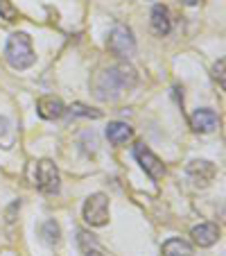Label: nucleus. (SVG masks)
Instances as JSON below:
<instances>
[{"label":"nucleus","mask_w":226,"mask_h":256,"mask_svg":"<svg viewBox=\"0 0 226 256\" xmlns=\"http://www.w3.org/2000/svg\"><path fill=\"white\" fill-rule=\"evenodd\" d=\"M138 82V75L131 66L127 64H118V66H111L109 70L97 72L95 82H93V91H95V98L104 102H113L127 93L129 88L136 86Z\"/></svg>","instance_id":"f257e3e1"},{"label":"nucleus","mask_w":226,"mask_h":256,"mask_svg":"<svg viewBox=\"0 0 226 256\" xmlns=\"http://www.w3.org/2000/svg\"><path fill=\"white\" fill-rule=\"evenodd\" d=\"M5 57H7V62H9V66L16 68V70H25V68L32 66V64L36 62V54H34L29 34H25V32L11 34L5 46Z\"/></svg>","instance_id":"f03ea898"},{"label":"nucleus","mask_w":226,"mask_h":256,"mask_svg":"<svg viewBox=\"0 0 226 256\" xmlns=\"http://www.w3.org/2000/svg\"><path fill=\"white\" fill-rule=\"evenodd\" d=\"M106 48L111 54H116L120 59H129L136 54V39L134 32H131L127 25L118 23L113 25V30L109 32V39H106Z\"/></svg>","instance_id":"7ed1b4c3"},{"label":"nucleus","mask_w":226,"mask_h":256,"mask_svg":"<svg viewBox=\"0 0 226 256\" xmlns=\"http://www.w3.org/2000/svg\"><path fill=\"white\" fill-rule=\"evenodd\" d=\"M34 186L45 195H54L59 193V186H61V177H59L57 166L50 159H43L36 164L34 168Z\"/></svg>","instance_id":"20e7f679"},{"label":"nucleus","mask_w":226,"mask_h":256,"mask_svg":"<svg viewBox=\"0 0 226 256\" xmlns=\"http://www.w3.org/2000/svg\"><path fill=\"white\" fill-rule=\"evenodd\" d=\"M84 220L91 227H104L109 222V200L104 193H95L84 202Z\"/></svg>","instance_id":"39448f33"},{"label":"nucleus","mask_w":226,"mask_h":256,"mask_svg":"<svg viewBox=\"0 0 226 256\" xmlns=\"http://www.w3.org/2000/svg\"><path fill=\"white\" fill-rule=\"evenodd\" d=\"M134 156H136V161L140 164V168H143L145 172L149 174V179L159 182V179L165 174V166H163V161H161L159 156L154 154V152L149 150V148H147L145 143H136V145H134Z\"/></svg>","instance_id":"423d86ee"},{"label":"nucleus","mask_w":226,"mask_h":256,"mask_svg":"<svg viewBox=\"0 0 226 256\" xmlns=\"http://www.w3.org/2000/svg\"><path fill=\"white\" fill-rule=\"evenodd\" d=\"M186 172L197 188H208L217 174V168H215V164H211V161H206V159H195L188 164Z\"/></svg>","instance_id":"0eeeda50"},{"label":"nucleus","mask_w":226,"mask_h":256,"mask_svg":"<svg viewBox=\"0 0 226 256\" xmlns=\"http://www.w3.org/2000/svg\"><path fill=\"white\" fill-rule=\"evenodd\" d=\"M190 127L199 134H211L220 127V118L213 109H197V112L190 116Z\"/></svg>","instance_id":"6e6552de"},{"label":"nucleus","mask_w":226,"mask_h":256,"mask_svg":"<svg viewBox=\"0 0 226 256\" xmlns=\"http://www.w3.org/2000/svg\"><path fill=\"white\" fill-rule=\"evenodd\" d=\"M36 112H39V116L45 118V120H57V118H61L63 114H66V106H63V102L59 100V98L43 96L36 102Z\"/></svg>","instance_id":"1a4fd4ad"},{"label":"nucleus","mask_w":226,"mask_h":256,"mask_svg":"<svg viewBox=\"0 0 226 256\" xmlns=\"http://www.w3.org/2000/svg\"><path fill=\"white\" fill-rule=\"evenodd\" d=\"M193 240L199 247H213L220 240V227L213 222H202L193 229Z\"/></svg>","instance_id":"9d476101"},{"label":"nucleus","mask_w":226,"mask_h":256,"mask_svg":"<svg viewBox=\"0 0 226 256\" xmlns=\"http://www.w3.org/2000/svg\"><path fill=\"white\" fill-rule=\"evenodd\" d=\"M152 30L159 36H165L172 30V18H170V10L165 5H156L152 10Z\"/></svg>","instance_id":"9b49d317"},{"label":"nucleus","mask_w":226,"mask_h":256,"mask_svg":"<svg viewBox=\"0 0 226 256\" xmlns=\"http://www.w3.org/2000/svg\"><path fill=\"white\" fill-rule=\"evenodd\" d=\"M131 136H134V130H131L127 122L116 120V122H109V127H106V138H109V143H113V145L127 143Z\"/></svg>","instance_id":"f8f14e48"},{"label":"nucleus","mask_w":226,"mask_h":256,"mask_svg":"<svg viewBox=\"0 0 226 256\" xmlns=\"http://www.w3.org/2000/svg\"><path fill=\"white\" fill-rule=\"evenodd\" d=\"M163 256H195V247L183 238H170L163 245Z\"/></svg>","instance_id":"ddd939ff"},{"label":"nucleus","mask_w":226,"mask_h":256,"mask_svg":"<svg viewBox=\"0 0 226 256\" xmlns=\"http://www.w3.org/2000/svg\"><path fill=\"white\" fill-rule=\"evenodd\" d=\"M41 238H43V242H48V245H57V242L61 240V229H59V224L54 222V220H45V222L41 224Z\"/></svg>","instance_id":"4468645a"},{"label":"nucleus","mask_w":226,"mask_h":256,"mask_svg":"<svg viewBox=\"0 0 226 256\" xmlns=\"http://www.w3.org/2000/svg\"><path fill=\"white\" fill-rule=\"evenodd\" d=\"M0 18L9 20V23L18 18V10L11 5V0H0Z\"/></svg>","instance_id":"2eb2a0df"},{"label":"nucleus","mask_w":226,"mask_h":256,"mask_svg":"<svg viewBox=\"0 0 226 256\" xmlns=\"http://www.w3.org/2000/svg\"><path fill=\"white\" fill-rule=\"evenodd\" d=\"M70 114L72 116H84V118H100L102 114L95 112V109H88V106L79 104V102H75V104L70 106Z\"/></svg>","instance_id":"dca6fc26"},{"label":"nucleus","mask_w":226,"mask_h":256,"mask_svg":"<svg viewBox=\"0 0 226 256\" xmlns=\"http://www.w3.org/2000/svg\"><path fill=\"white\" fill-rule=\"evenodd\" d=\"M213 75H215V78H220V84L222 86H224V59H220V62L215 64V68H213Z\"/></svg>","instance_id":"f3484780"},{"label":"nucleus","mask_w":226,"mask_h":256,"mask_svg":"<svg viewBox=\"0 0 226 256\" xmlns=\"http://www.w3.org/2000/svg\"><path fill=\"white\" fill-rule=\"evenodd\" d=\"M183 2H186L188 7H197V5H202L204 0H183Z\"/></svg>","instance_id":"a211bd4d"},{"label":"nucleus","mask_w":226,"mask_h":256,"mask_svg":"<svg viewBox=\"0 0 226 256\" xmlns=\"http://www.w3.org/2000/svg\"><path fill=\"white\" fill-rule=\"evenodd\" d=\"M86 256H104L102 252H97V250H86Z\"/></svg>","instance_id":"6ab92c4d"}]
</instances>
